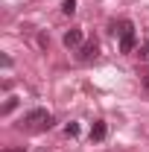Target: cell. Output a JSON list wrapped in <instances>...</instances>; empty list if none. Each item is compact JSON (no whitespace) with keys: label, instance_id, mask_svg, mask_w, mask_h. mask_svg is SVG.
<instances>
[{"label":"cell","instance_id":"cell-1","mask_svg":"<svg viewBox=\"0 0 149 152\" xmlns=\"http://www.w3.org/2000/svg\"><path fill=\"white\" fill-rule=\"evenodd\" d=\"M50 126H53V114L47 108H32L20 117V129H26V132H44Z\"/></svg>","mask_w":149,"mask_h":152},{"label":"cell","instance_id":"cell-2","mask_svg":"<svg viewBox=\"0 0 149 152\" xmlns=\"http://www.w3.org/2000/svg\"><path fill=\"white\" fill-rule=\"evenodd\" d=\"M117 35H120V53H131L134 50V23L131 20H120L117 23Z\"/></svg>","mask_w":149,"mask_h":152},{"label":"cell","instance_id":"cell-3","mask_svg":"<svg viewBox=\"0 0 149 152\" xmlns=\"http://www.w3.org/2000/svg\"><path fill=\"white\" fill-rule=\"evenodd\" d=\"M61 41H64V47H67V50H76V47H82V29H67Z\"/></svg>","mask_w":149,"mask_h":152},{"label":"cell","instance_id":"cell-4","mask_svg":"<svg viewBox=\"0 0 149 152\" xmlns=\"http://www.w3.org/2000/svg\"><path fill=\"white\" fill-rule=\"evenodd\" d=\"M105 132H108V129H105V123H102V120H96V123L91 126V140H93V143L105 140Z\"/></svg>","mask_w":149,"mask_h":152},{"label":"cell","instance_id":"cell-5","mask_svg":"<svg viewBox=\"0 0 149 152\" xmlns=\"http://www.w3.org/2000/svg\"><path fill=\"white\" fill-rule=\"evenodd\" d=\"M91 58H96V44H82L79 47V61H91Z\"/></svg>","mask_w":149,"mask_h":152},{"label":"cell","instance_id":"cell-6","mask_svg":"<svg viewBox=\"0 0 149 152\" xmlns=\"http://www.w3.org/2000/svg\"><path fill=\"white\" fill-rule=\"evenodd\" d=\"M61 12H64V15H73L76 12V0H64V3H61Z\"/></svg>","mask_w":149,"mask_h":152},{"label":"cell","instance_id":"cell-7","mask_svg":"<svg viewBox=\"0 0 149 152\" xmlns=\"http://www.w3.org/2000/svg\"><path fill=\"white\" fill-rule=\"evenodd\" d=\"M64 132H67V137H76V134H79V126H76V123H67Z\"/></svg>","mask_w":149,"mask_h":152},{"label":"cell","instance_id":"cell-8","mask_svg":"<svg viewBox=\"0 0 149 152\" xmlns=\"http://www.w3.org/2000/svg\"><path fill=\"white\" fill-rule=\"evenodd\" d=\"M140 58H143V61H149V41H143V44H140Z\"/></svg>","mask_w":149,"mask_h":152},{"label":"cell","instance_id":"cell-9","mask_svg":"<svg viewBox=\"0 0 149 152\" xmlns=\"http://www.w3.org/2000/svg\"><path fill=\"white\" fill-rule=\"evenodd\" d=\"M140 82H143V91L149 94V70H143V73H140Z\"/></svg>","mask_w":149,"mask_h":152},{"label":"cell","instance_id":"cell-10","mask_svg":"<svg viewBox=\"0 0 149 152\" xmlns=\"http://www.w3.org/2000/svg\"><path fill=\"white\" fill-rule=\"evenodd\" d=\"M15 105H18V102H15V99H9V102L3 105V114H9V111H12V108H15Z\"/></svg>","mask_w":149,"mask_h":152},{"label":"cell","instance_id":"cell-11","mask_svg":"<svg viewBox=\"0 0 149 152\" xmlns=\"http://www.w3.org/2000/svg\"><path fill=\"white\" fill-rule=\"evenodd\" d=\"M6 152H23V149H6Z\"/></svg>","mask_w":149,"mask_h":152}]
</instances>
